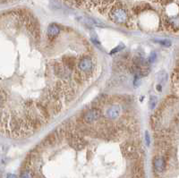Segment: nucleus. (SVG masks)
Masks as SVG:
<instances>
[{
	"label": "nucleus",
	"mask_w": 179,
	"mask_h": 178,
	"mask_svg": "<svg viewBox=\"0 0 179 178\" xmlns=\"http://www.w3.org/2000/svg\"><path fill=\"white\" fill-rule=\"evenodd\" d=\"M164 24H165V27H166L168 31H178L177 25H175V24H174V22H172L171 20H169V19H164Z\"/></svg>",
	"instance_id": "ddd939ff"
},
{
	"label": "nucleus",
	"mask_w": 179,
	"mask_h": 178,
	"mask_svg": "<svg viewBox=\"0 0 179 178\" xmlns=\"http://www.w3.org/2000/svg\"><path fill=\"white\" fill-rule=\"evenodd\" d=\"M62 64L69 70V71H73L75 69V58L71 56H65L62 58Z\"/></svg>",
	"instance_id": "f8f14e48"
},
{
	"label": "nucleus",
	"mask_w": 179,
	"mask_h": 178,
	"mask_svg": "<svg viewBox=\"0 0 179 178\" xmlns=\"http://www.w3.org/2000/svg\"><path fill=\"white\" fill-rule=\"evenodd\" d=\"M161 89H162V88H161V85H160V84H158V85H157V90H158V91H161Z\"/></svg>",
	"instance_id": "393cba45"
},
{
	"label": "nucleus",
	"mask_w": 179,
	"mask_h": 178,
	"mask_svg": "<svg viewBox=\"0 0 179 178\" xmlns=\"http://www.w3.org/2000/svg\"><path fill=\"white\" fill-rule=\"evenodd\" d=\"M157 105H158V99H157V97H155V96L150 97V101H149V109L152 110V109H155V107Z\"/></svg>",
	"instance_id": "f3484780"
},
{
	"label": "nucleus",
	"mask_w": 179,
	"mask_h": 178,
	"mask_svg": "<svg viewBox=\"0 0 179 178\" xmlns=\"http://www.w3.org/2000/svg\"><path fill=\"white\" fill-rule=\"evenodd\" d=\"M34 107L38 109L39 116H40L42 119L46 120V122L49 120V118H50V113H49V111H48L47 108H46V106H45L41 101H37V102L34 104Z\"/></svg>",
	"instance_id": "9d476101"
},
{
	"label": "nucleus",
	"mask_w": 179,
	"mask_h": 178,
	"mask_svg": "<svg viewBox=\"0 0 179 178\" xmlns=\"http://www.w3.org/2000/svg\"><path fill=\"white\" fill-rule=\"evenodd\" d=\"M5 100H6V96H5V94L2 92V91H0V109L2 108V106H3Z\"/></svg>",
	"instance_id": "aec40b11"
},
{
	"label": "nucleus",
	"mask_w": 179,
	"mask_h": 178,
	"mask_svg": "<svg viewBox=\"0 0 179 178\" xmlns=\"http://www.w3.org/2000/svg\"><path fill=\"white\" fill-rule=\"evenodd\" d=\"M21 178H35V174L31 169H24L21 174Z\"/></svg>",
	"instance_id": "2eb2a0df"
},
{
	"label": "nucleus",
	"mask_w": 179,
	"mask_h": 178,
	"mask_svg": "<svg viewBox=\"0 0 179 178\" xmlns=\"http://www.w3.org/2000/svg\"><path fill=\"white\" fill-rule=\"evenodd\" d=\"M132 178H144L145 172L143 168V165L140 161H136L132 167Z\"/></svg>",
	"instance_id": "6e6552de"
},
{
	"label": "nucleus",
	"mask_w": 179,
	"mask_h": 178,
	"mask_svg": "<svg viewBox=\"0 0 179 178\" xmlns=\"http://www.w3.org/2000/svg\"><path fill=\"white\" fill-rule=\"evenodd\" d=\"M122 113V110H121V107L117 104H113L111 105L109 108L107 109L106 112H105V116L110 119V120H114V119H117L118 118L120 115Z\"/></svg>",
	"instance_id": "39448f33"
},
{
	"label": "nucleus",
	"mask_w": 179,
	"mask_h": 178,
	"mask_svg": "<svg viewBox=\"0 0 179 178\" xmlns=\"http://www.w3.org/2000/svg\"><path fill=\"white\" fill-rule=\"evenodd\" d=\"M156 53L155 52H153L152 54L150 55V58H149V60H148V63H153L154 61H155V59H156Z\"/></svg>",
	"instance_id": "4be33fe9"
},
{
	"label": "nucleus",
	"mask_w": 179,
	"mask_h": 178,
	"mask_svg": "<svg viewBox=\"0 0 179 178\" xmlns=\"http://www.w3.org/2000/svg\"><path fill=\"white\" fill-rule=\"evenodd\" d=\"M115 0H102V4L101 7H109V5H111Z\"/></svg>",
	"instance_id": "6ab92c4d"
},
{
	"label": "nucleus",
	"mask_w": 179,
	"mask_h": 178,
	"mask_svg": "<svg viewBox=\"0 0 179 178\" xmlns=\"http://www.w3.org/2000/svg\"><path fill=\"white\" fill-rule=\"evenodd\" d=\"M109 16L112 22L119 24L125 23L129 20L127 10L123 7L121 3H117L109 10Z\"/></svg>",
	"instance_id": "f257e3e1"
},
{
	"label": "nucleus",
	"mask_w": 179,
	"mask_h": 178,
	"mask_svg": "<svg viewBox=\"0 0 179 178\" xmlns=\"http://www.w3.org/2000/svg\"><path fill=\"white\" fill-rule=\"evenodd\" d=\"M123 155L128 159H137L139 158V152L137 147L132 142H125L121 146Z\"/></svg>",
	"instance_id": "7ed1b4c3"
},
{
	"label": "nucleus",
	"mask_w": 179,
	"mask_h": 178,
	"mask_svg": "<svg viewBox=\"0 0 179 178\" xmlns=\"http://www.w3.org/2000/svg\"><path fill=\"white\" fill-rule=\"evenodd\" d=\"M54 71L57 77L62 79H67L71 75V71L67 69L62 63H56L54 65Z\"/></svg>",
	"instance_id": "423d86ee"
},
{
	"label": "nucleus",
	"mask_w": 179,
	"mask_h": 178,
	"mask_svg": "<svg viewBox=\"0 0 179 178\" xmlns=\"http://www.w3.org/2000/svg\"><path fill=\"white\" fill-rule=\"evenodd\" d=\"M60 140H61L60 137L58 136L57 132L55 131V132L49 133L47 137L43 140L42 144L44 146H46V147H47V146H54L56 144H57Z\"/></svg>",
	"instance_id": "1a4fd4ad"
},
{
	"label": "nucleus",
	"mask_w": 179,
	"mask_h": 178,
	"mask_svg": "<svg viewBox=\"0 0 179 178\" xmlns=\"http://www.w3.org/2000/svg\"><path fill=\"white\" fill-rule=\"evenodd\" d=\"M150 6H149L148 4H142V5H138V6H136V7H134L133 9H132V11L135 13V14H140L141 12H143L144 10H146V9H150Z\"/></svg>",
	"instance_id": "4468645a"
},
{
	"label": "nucleus",
	"mask_w": 179,
	"mask_h": 178,
	"mask_svg": "<svg viewBox=\"0 0 179 178\" xmlns=\"http://www.w3.org/2000/svg\"><path fill=\"white\" fill-rule=\"evenodd\" d=\"M145 141H146V144L150 145V134L148 132H145Z\"/></svg>",
	"instance_id": "5701e85b"
},
{
	"label": "nucleus",
	"mask_w": 179,
	"mask_h": 178,
	"mask_svg": "<svg viewBox=\"0 0 179 178\" xmlns=\"http://www.w3.org/2000/svg\"><path fill=\"white\" fill-rule=\"evenodd\" d=\"M7 178H17V177H16V175H14V174H8L7 176Z\"/></svg>",
	"instance_id": "b1692460"
},
{
	"label": "nucleus",
	"mask_w": 179,
	"mask_h": 178,
	"mask_svg": "<svg viewBox=\"0 0 179 178\" xmlns=\"http://www.w3.org/2000/svg\"><path fill=\"white\" fill-rule=\"evenodd\" d=\"M102 115H103V113H102L101 109H99V108H93V109H90L86 112L83 115V122L85 124H93L101 118Z\"/></svg>",
	"instance_id": "20e7f679"
},
{
	"label": "nucleus",
	"mask_w": 179,
	"mask_h": 178,
	"mask_svg": "<svg viewBox=\"0 0 179 178\" xmlns=\"http://www.w3.org/2000/svg\"><path fill=\"white\" fill-rule=\"evenodd\" d=\"M81 74L83 80L87 79V76H91L93 72V61L90 56H83L77 64L75 68Z\"/></svg>",
	"instance_id": "f03ea898"
},
{
	"label": "nucleus",
	"mask_w": 179,
	"mask_h": 178,
	"mask_svg": "<svg viewBox=\"0 0 179 178\" xmlns=\"http://www.w3.org/2000/svg\"><path fill=\"white\" fill-rule=\"evenodd\" d=\"M59 33H60V29H59V27L56 24L52 23V24H50L47 27V37H48V39H50V40H53L54 39H56L58 36Z\"/></svg>",
	"instance_id": "9b49d317"
},
{
	"label": "nucleus",
	"mask_w": 179,
	"mask_h": 178,
	"mask_svg": "<svg viewBox=\"0 0 179 178\" xmlns=\"http://www.w3.org/2000/svg\"><path fill=\"white\" fill-rule=\"evenodd\" d=\"M124 47H125V45H124V44H120V45H119V46H117V47L113 48V49L111 50L110 54L111 55L117 54V53H118V52H120L122 49H124Z\"/></svg>",
	"instance_id": "a211bd4d"
},
{
	"label": "nucleus",
	"mask_w": 179,
	"mask_h": 178,
	"mask_svg": "<svg viewBox=\"0 0 179 178\" xmlns=\"http://www.w3.org/2000/svg\"><path fill=\"white\" fill-rule=\"evenodd\" d=\"M157 78H158V81H159V84L160 83H162L164 82H166L167 81V73H165L164 71H161V72H159L158 74H157Z\"/></svg>",
	"instance_id": "dca6fc26"
},
{
	"label": "nucleus",
	"mask_w": 179,
	"mask_h": 178,
	"mask_svg": "<svg viewBox=\"0 0 179 178\" xmlns=\"http://www.w3.org/2000/svg\"><path fill=\"white\" fill-rule=\"evenodd\" d=\"M153 167L156 172L162 173L166 169L167 167V159L163 156H156L153 159Z\"/></svg>",
	"instance_id": "0eeeda50"
},
{
	"label": "nucleus",
	"mask_w": 179,
	"mask_h": 178,
	"mask_svg": "<svg viewBox=\"0 0 179 178\" xmlns=\"http://www.w3.org/2000/svg\"><path fill=\"white\" fill-rule=\"evenodd\" d=\"M159 43H160L161 45H163V46H165V47L171 46V42H170L169 40H168V39H163V40H160V41H159Z\"/></svg>",
	"instance_id": "412c9836"
}]
</instances>
